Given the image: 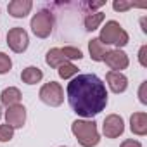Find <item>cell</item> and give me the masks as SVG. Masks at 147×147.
Wrapping results in <instances>:
<instances>
[{"mask_svg": "<svg viewBox=\"0 0 147 147\" xmlns=\"http://www.w3.org/2000/svg\"><path fill=\"white\" fill-rule=\"evenodd\" d=\"M67 102L71 109L82 118H94L107 106L106 83L92 73L78 75L67 83Z\"/></svg>", "mask_w": 147, "mask_h": 147, "instance_id": "obj_1", "label": "cell"}, {"mask_svg": "<svg viewBox=\"0 0 147 147\" xmlns=\"http://www.w3.org/2000/svg\"><path fill=\"white\" fill-rule=\"evenodd\" d=\"M71 131L82 147H95L100 142L97 123L94 119H75L71 125Z\"/></svg>", "mask_w": 147, "mask_h": 147, "instance_id": "obj_2", "label": "cell"}, {"mask_svg": "<svg viewBox=\"0 0 147 147\" xmlns=\"http://www.w3.org/2000/svg\"><path fill=\"white\" fill-rule=\"evenodd\" d=\"M99 40L107 47V45H114L116 49H121L125 45H128L130 36L125 31V28L118 23V21H107L106 26L100 30V36Z\"/></svg>", "mask_w": 147, "mask_h": 147, "instance_id": "obj_3", "label": "cell"}, {"mask_svg": "<svg viewBox=\"0 0 147 147\" xmlns=\"http://www.w3.org/2000/svg\"><path fill=\"white\" fill-rule=\"evenodd\" d=\"M30 26H31V31L35 33V36H38V38H47V36H50V33H52V30H54V16H52V12L47 11V9L38 11V12L31 18Z\"/></svg>", "mask_w": 147, "mask_h": 147, "instance_id": "obj_4", "label": "cell"}, {"mask_svg": "<svg viewBox=\"0 0 147 147\" xmlns=\"http://www.w3.org/2000/svg\"><path fill=\"white\" fill-rule=\"evenodd\" d=\"M40 100L50 107H59L62 102H64V90L61 87V83L57 82H49L45 83L42 88H40V94H38Z\"/></svg>", "mask_w": 147, "mask_h": 147, "instance_id": "obj_5", "label": "cell"}, {"mask_svg": "<svg viewBox=\"0 0 147 147\" xmlns=\"http://www.w3.org/2000/svg\"><path fill=\"white\" fill-rule=\"evenodd\" d=\"M7 45L12 52L16 54H23L28 45H30V36L26 33L24 28L21 26H16V28H11L9 33H7Z\"/></svg>", "mask_w": 147, "mask_h": 147, "instance_id": "obj_6", "label": "cell"}, {"mask_svg": "<svg viewBox=\"0 0 147 147\" xmlns=\"http://www.w3.org/2000/svg\"><path fill=\"white\" fill-rule=\"evenodd\" d=\"M125 131V121L119 114H109L104 118L102 123V133L107 138H118Z\"/></svg>", "mask_w": 147, "mask_h": 147, "instance_id": "obj_7", "label": "cell"}, {"mask_svg": "<svg viewBox=\"0 0 147 147\" xmlns=\"http://www.w3.org/2000/svg\"><path fill=\"white\" fill-rule=\"evenodd\" d=\"M104 62L111 67V71H119V73H121V69H126V67H128L130 59H128V55H126L123 50L113 49V50H107V52H106Z\"/></svg>", "mask_w": 147, "mask_h": 147, "instance_id": "obj_8", "label": "cell"}, {"mask_svg": "<svg viewBox=\"0 0 147 147\" xmlns=\"http://www.w3.org/2000/svg\"><path fill=\"white\" fill-rule=\"evenodd\" d=\"M26 123V107L23 104H16L7 107L5 111V125H9L11 128H23Z\"/></svg>", "mask_w": 147, "mask_h": 147, "instance_id": "obj_9", "label": "cell"}, {"mask_svg": "<svg viewBox=\"0 0 147 147\" xmlns=\"http://www.w3.org/2000/svg\"><path fill=\"white\" fill-rule=\"evenodd\" d=\"M106 82H107V87L111 88V92H114V94H123L128 88V78L119 71H107Z\"/></svg>", "mask_w": 147, "mask_h": 147, "instance_id": "obj_10", "label": "cell"}, {"mask_svg": "<svg viewBox=\"0 0 147 147\" xmlns=\"http://www.w3.org/2000/svg\"><path fill=\"white\" fill-rule=\"evenodd\" d=\"M33 9V2L31 0H12V2L7 5V11L12 18L16 19H21V18H26Z\"/></svg>", "mask_w": 147, "mask_h": 147, "instance_id": "obj_11", "label": "cell"}, {"mask_svg": "<svg viewBox=\"0 0 147 147\" xmlns=\"http://www.w3.org/2000/svg\"><path fill=\"white\" fill-rule=\"evenodd\" d=\"M130 130L131 133L144 137L147 135V114L145 113H133L130 118Z\"/></svg>", "mask_w": 147, "mask_h": 147, "instance_id": "obj_12", "label": "cell"}, {"mask_svg": "<svg viewBox=\"0 0 147 147\" xmlns=\"http://www.w3.org/2000/svg\"><path fill=\"white\" fill-rule=\"evenodd\" d=\"M21 90L16 88V87H7L2 90L0 94V102H2L5 107H11V106H16V104H21Z\"/></svg>", "mask_w": 147, "mask_h": 147, "instance_id": "obj_13", "label": "cell"}, {"mask_svg": "<svg viewBox=\"0 0 147 147\" xmlns=\"http://www.w3.org/2000/svg\"><path fill=\"white\" fill-rule=\"evenodd\" d=\"M42 78H43V73L36 66H28L21 71V80L26 85H36V83L42 82Z\"/></svg>", "mask_w": 147, "mask_h": 147, "instance_id": "obj_14", "label": "cell"}, {"mask_svg": "<svg viewBox=\"0 0 147 147\" xmlns=\"http://www.w3.org/2000/svg\"><path fill=\"white\" fill-rule=\"evenodd\" d=\"M88 52H90L92 61L102 62V61H104V55H106V52H107V47H106L99 38H92V40L88 42Z\"/></svg>", "mask_w": 147, "mask_h": 147, "instance_id": "obj_15", "label": "cell"}, {"mask_svg": "<svg viewBox=\"0 0 147 147\" xmlns=\"http://www.w3.org/2000/svg\"><path fill=\"white\" fill-rule=\"evenodd\" d=\"M45 62H47V66H50V67H59L61 64H64V62H69L64 55H62V52H61V49H50L49 52H47V55H45Z\"/></svg>", "mask_w": 147, "mask_h": 147, "instance_id": "obj_16", "label": "cell"}, {"mask_svg": "<svg viewBox=\"0 0 147 147\" xmlns=\"http://www.w3.org/2000/svg\"><path fill=\"white\" fill-rule=\"evenodd\" d=\"M104 12H92V14H88L87 18H85V21H83V24H85V30L87 31H95L99 26H100V23L104 21Z\"/></svg>", "mask_w": 147, "mask_h": 147, "instance_id": "obj_17", "label": "cell"}, {"mask_svg": "<svg viewBox=\"0 0 147 147\" xmlns=\"http://www.w3.org/2000/svg\"><path fill=\"white\" fill-rule=\"evenodd\" d=\"M57 73H59V76L62 80H69L71 76H75L76 73H78V67L73 64V62H64L57 67Z\"/></svg>", "mask_w": 147, "mask_h": 147, "instance_id": "obj_18", "label": "cell"}, {"mask_svg": "<svg viewBox=\"0 0 147 147\" xmlns=\"http://www.w3.org/2000/svg\"><path fill=\"white\" fill-rule=\"evenodd\" d=\"M61 52H62V55L71 62L73 59H82L83 57V54H82V50L80 49H76V47H64V49H61Z\"/></svg>", "mask_w": 147, "mask_h": 147, "instance_id": "obj_19", "label": "cell"}, {"mask_svg": "<svg viewBox=\"0 0 147 147\" xmlns=\"http://www.w3.org/2000/svg\"><path fill=\"white\" fill-rule=\"evenodd\" d=\"M12 67V59L5 54V52H0V75H5L9 73Z\"/></svg>", "mask_w": 147, "mask_h": 147, "instance_id": "obj_20", "label": "cell"}, {"mask_svg": "<svg viewBox=\"0 0 147 147\" xmlns=\"http://www.w3.org/2000/svg\"><path fill=\"white\" fill-rule=\"evenodd\" d=\"M14 137V128L9 125H0V142H11Z\"/></svg>", "mask_w": 147, "mask_h": 147, "instance_id": "obj_21", "label": "cell"}, {"mask_svg": "<svg viewBox=\"0 0 147 147\" xmlns=\"http://www.w3.org/2000/svg\"><path fill=\"white\" fill-rule=\"evenodd\" d=\"M131 7H138V5H135L133 2H121V0H114L113 2V9L116 12H125V11L131 9Z\"/></svg>", "mask_w": 147, "mask_h": 147, "instance_id": "obj_22", "label": "cell"}, {"mask_svg": "<svg viewBox=\"0 0 147 147\" xmlns=\"http://www.w3.org/2000/svg\"><path fill=\"white\" fill-rule=\"evenodd\" d=\"M145 52H147V45H142V47H140V52H138V61H140V66H144V67H147Z\"/></svg>", "mask_w": 147, "mask_h": 147, "instance_id": "obj_23", "label": "cell"}, {"mask_svg": "<svg viewBox=\"0 0 147 147\" xmlns=\"http://www.w3.org/2000/svg\"><path fill=\"white\" fill-rule=\"evenodd\" d=\"M119 147H142V144H140L138 140L126 138V140H123V142H121V145H119Z\"/></svg>", "mask_w": 147, "mask_h": 147, "instance_id": "obj_24", "label": "cell"}, {"mask_svg": "<svg viewBox=\"0 0 147 147\" xmlns=\"http://www.w3.org/2000/svg\"><path fill=\"white\" fill-rule=\"evenodd\" d=\"M145 85H147V82H144L140 85V90H138V97H140V102L142 104H147V99H145Z\"/></svg>", "mask_w": 147, "mask_h": 147, "instance_id": "obj_25", "label": "cell"}, {"mask_svg": "<svg viewBox=\"0 0 147 147\" xmlns=\"http://www.w3.org/2000/svg\"><path fill=\"white\" fill-rule=\"evenodd\" d=\"M0 118H2V107H0Z\"/></svg>", "mask_w": 147, "mask_h": 147, "instance_id": "obj_26", "label": "cell"}, {"mask_svg": "<svg viewBox=\"0 0 147 147\" xmlns=\"http://www.w3.org/2000/svg\"><path fill=\"white\" fill-rule=\"evenodd\" d=\"M61 147H64V145H61Z\"/></svg>", "mask_w": 147, "mask_h": 147, "instance_id": "obj_27", "label": "cell"}]
</instances>
